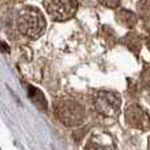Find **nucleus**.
<instances>
[{
	"label": "nucleus",
	"instance_id": "1",
	"mask_svg": "<svg viewBox=\"0 0 150 150\" xmlns=\"http://www.w3.org/2000/svg\"><path fill=\"white\" fill-rule=\"evenodd\" d=\"M45 18L38 9L25 7L17 15V28L24 36L29 38H37L45 32Z\"/></svg>",
	"mask_w": 150,
	"mask_h": 150
},
{
	"label": "nucleus",
	"instance_id": "2",
	"mask_svg": "<svg viewBox=\"0 0 150 150\" xmlns=\"http://www.w3.org/2000/svg\"><path fill=\"white\" fill-rule=\"evenodd\" d=\"M44 7L55 21H66L76 13V0H44Z\"/></svg>",
	"mask_w": 150,
	"mask_h": 150
}]
</instances>
